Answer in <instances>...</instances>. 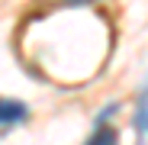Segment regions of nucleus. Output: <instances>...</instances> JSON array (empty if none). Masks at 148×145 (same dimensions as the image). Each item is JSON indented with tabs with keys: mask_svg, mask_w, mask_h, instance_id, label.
<instances>
[{
	"mask_svg": "<svg viewBox=\"0 0 148 145\" xmlns=\"http://www.w3.org/2000/svg\"><path fill=\"white\" fill-rule=\"evenodd\" d=\"M26 103L19 100H0V126H13V123H23L26 119Z\"/></svg>",
	"mask_w": 148,
	"mask_h": 145,
	"instance_id": "f257e3e1",
	"label": "nucleus"
},
{
	"mask_svg": "<svg viewBox=\"0 0 148 145\" xmlns=\"http://www.w3.org/2000/svg\"><path fill=\"white\" fill-rule=\"evenodd\" d=\"M87 145H119V132L113 129V126H97L93 129V135L87 139Z\"/></svg>",
	"mask_w": 148,
	"mask_h": 145,
	"instance_id": "f03ea898",
	"label": "nucleus"
},
{
	"mask_svg": "<svg viewBox=\"0 0 148 145\" xmlns=\"http://www.w3.org/2000/svg\"><path fill=\"white\" fill-rule=\"evenodd\" d=\"M135 132H138V139L148 135V93L138 100V110H135Z\"/></svg>",
	"mask_w": 148,
	"mask_h": 145,
	"instance_id": "7ed1b4c3",
	"label": "nucleus"
},
{
	"mask_svg": "<svg viewBox=\"0 0 148 145\" xmlns=\"http://www.w3.org/2000/svg\"><path fill=\"white\" fill-rule=\"evenodd\" d=\"M61 3H68V7H84V3H97V0H61Z\"/></svg>",
	"mask_w": 148,
	"mask_h": 145,
	"instance_id": "20e7f679",
	"label": "nucleus"
}]
</instances>
